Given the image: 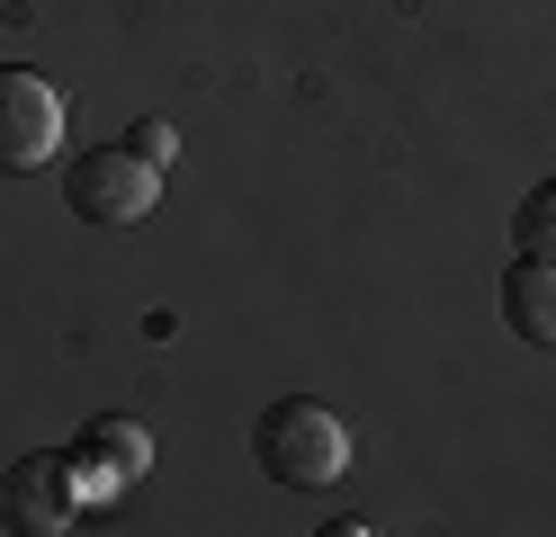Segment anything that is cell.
<instances>
[{
  "label": "cell",
  "instance_id": "obj_1",
  "mask_svg": "<svg viewBox=\"0 0 556 537\" xmlns=\"http://www.w3.org/2000/svg\"><path fill=\"white\" fill-rule=\"evenodd\" d=\"M252 457L269 484L288 493H324L351 475V421H341L332 404H315V394H278V404L252 421Z\"/></svg>",
  "mask_w": 556,
  "mask_h": 537
},
{
  "label": "cell",
  "instance_id": "obj_2",
  "mask_svg": "<svg viewBox=\"0 0 556 537\" xmlns=\"http://www.w3.org/2000/svg\"><path fill=\"white\" fill-rule=\"evenodd\" d=\"M162 197V170L135 162L126 143H99V153H73L63 162V206L81 215L90 233H135Z\"/></svg>",
  "mask_w": 556,
  "mask_h": 537
},
{
  "label": "cell",
  "instance_id": "obj_3",
  "mask_svg": "<svg viewBox=\"0 0 556 537\" xmlns=\"http://www.w3.org/2000/svg\"><path fill=\"white\" fill-rule=\"evenodd\" d=\"M63 153V90L27 63H0V179H27Z\"/></svg>",
  "mask_w": 556,
  "mask_h": 537
},
{
  "label": "cell",
  "instance_id": "obj_5",
  "mask_svg": "<svg viewBox=\"0 0 556 537\" xmlns=\"http://www.w3.org/2000/svg\"><path fill=\"white\" fill-rule=\"evenodd\" d=\"M73 475H81V493L99 501V493H117V484H135L144 475V457H153V439H144V421H126V412H109V421H90L73 448Z\"/></svg>",
  "mask_w": 556,
  "mask_h": 537
},
{
  "label": "cell",
  "instance_id": "obj_6",
  "mask_svg": "<svg viewBox=\"0 0 556 537\" xmlns=\"http://www.w3.org/2000/svg\"><path fill=\"white\" fill-rule=\"evenodd\" d=\"M503 322L520 341H539V349H556V260H520L503 269Z\"/></svg>",
  "mask_w": 556,
  "mask_h": 537
},
{
  "label": "cell",
  "instance_id": "obj_8",
  "mask_svg": "<svg viewBox=\"0 0 556 537\" xmlns=\"http://www.w3.org/2000/svg\"><path fill=\"white\" fill-rule=\"evenodd\" d=\"M126 153H135V162H153V170H162L170 153H180V135H170L162 117H144V126H135V135H126Z\"/></svg>",
  "mask_w": 556,
  "mask_h": 537
},
{
  "label": "cell",
  "instance_id": "obj_4",
  "mask_svg": "<svg viewBox=\"0 0 556 537\" xmlns=\"http://www.w3.org/2000/svg\"><path fill=\"white\" fill-rule=\"evenodd\" d=\"M81 475H73V457L63 448H37V457H18L10 475H0V520H10L18 537H54V528H73L81 511Z\"/></svg>",
  "mask_w": 556,
  "mask_h": 537
},
{
  "label": "cell",
  "instance_id": "obj_7",
  "mask_svg": "<svg viewBox=\"0 0 556 537\" xmlns=\"http://www.w3.org/2000/svg\"><path fill=\"white\" fill-rule=\"evenodd\" d=\"M511 242L530 251V260H556V179H539V189L520 197V215H511Z\"/></svg>",
  "mask_w": 556,
  "mask_h": 537
}]
</instances>
